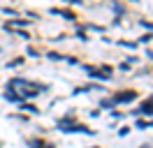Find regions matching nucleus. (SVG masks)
I'll use <instances>...</instances> for the list:
<instances>
[{
  "label": "nucleus",
  "instance_id": "7",
  "mask_svg": "<svg viewBox=\"0 0 153 148\" xmlns=\"http://www.w3.org/2000/svg\"><path fill=\"white\" fill-rule=\"evenodd\" d=\"M142 26H144V28H151V30H153V23H149V21H142Z\"/></svg>",
  "mask_w": 153,
  "mask_h": 148
},
{
  "label": "nucleus",
  "instance_id": "10",
  "mask_svg": "<svg viewBox=\"0 0 153 148\" xmlns=\"http://www.w3.org/2000/svg\"><path fill=\"white\" fill-rule=\"evenodd\" d=\"M132 2H137V0H132Z\"/></svg>",
  "mask_w": 153,
  "mask_h": 148
},
{
  "label": "nucleus",
  "instance_id": "1",
  "mask_svg": "<svg viewBox=\"0 0 153 148\" xmlns=\"http://www.w3.org/2000/svg\"><path fill=\"white\" fill-rule=\"evenodd\" d=\"M137 100V92L134 90H123V92H116L114 100H111V104H128V102Z\"/></svg>",
  "mask_w": 153,
  "mask_h": 148
},
{
  "label": "nucleus",
  "instance_id": "2",
  "mask_svg": "<svg viewBox=\"0 0 153 148\" xmlns=\"http://www.w3.org/2000/svg\"><path fill=\"white\" fill-rule=\"evenodd\" d=\"M134 113H142V116H153V102L149 100V102H144L139 109L134 111Z\"/></svg>",
  "mask_w": 153,
  "mask_h": 148
},
{
  "label": "nucleus",
  "instance_id": "5",
  "mask_svg": "<svg viewBox=\"0 0 153 148\" xmlns=\"http://www.w3.org/2000/svg\"><path fill=\"white\" fill-rule=\"evenodd\" d=\"M21 109H23V111H28V113H39V111L35 109L33 104H23V102H21Z\"/></svg>",
  "mask_w": 153,
  "mask_h": 148
},
{
  "label": "nucleus",
  "instance_id": "8",
  "mask_svg": "<svg viewBox=\"0 0 153 148\" xmlns=\"http://www.w3.org/2000/svg\"><path fill=\"white\" fill-rule=\"evenodd\" d=\"M33 146H35V148H39V146H37V144H33ZM47 148H51V146H47Z\"/></svg>",
  "mask_w": 153,
  "mask_h": 148
},
{
  "label": "nucleus",
  "instance_id": "6",
  "mask_svg": "<svg viewBox=\"0 0 153 148\" xmlns=\"http://www.w3.org/2000/svg\"><path fill=\"white\" fill-rule=\"evenodd\" d=\"M149 125H151V123H146V120H139V123H137V127H142V130L149 127Z\"/></svg>",
  "mask_w": 153,
  "mask_h": 148
},
{
  "label": "nucleus",
  "instance_id": "3",
  "mask_svg": "<svg viewBox=\"0 0 153 148\" xmlns=\"http://www.w3.org/2000/svg\"><path fill=\"white\" fill-rule=\"evenodd\" d=\"M51 14H60V16H65L67 18V21H74V14H72V12H67V9H56V7H53V9H51Z\"/></svg>",
  "mask_w": 153,
  "mask_h": 148
},
{
  "label": "nucleus",
  "instance_id": "4",
  "mask_svg": "<svg viewBox=\"0 0 153 148\" xmlns=\"http://www.w3.org/2000/svg\"><path fill=\"white\" fill-rule=\"evenodd\" d=\"M19 26H28V21L26 18H14V21L7 23V28H19Z\"/></svg>",
  "mask_w": 153,
  "mask_h": 148
},
{
  "label": "nucleus",
  "instance_id": "9",
  "mask_svg": "<svg viewBox=\"0 0 153 148\" xmlns=\"http://www.w3.org/2000/svg\"><path fill=\"white\" fill-rule=\"evenodd\" d=\"M142 148H149V146H142Z\"/></svg>",
  "mask_w": 153,
  "mask_h": 148
}]
</instances>
